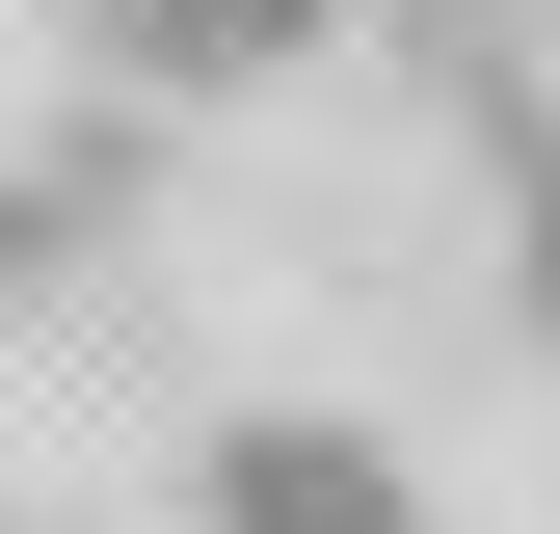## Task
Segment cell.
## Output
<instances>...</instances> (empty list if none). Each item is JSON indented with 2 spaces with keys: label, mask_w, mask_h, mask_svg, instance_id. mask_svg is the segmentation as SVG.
<instances>
[{
  "label": "cell",
  "mask_w": 560,
  "mask_h": 534,
  "mask_svg": "<svg viewBox=\"0 0 560 534\" xmlns=\"http://www.w3.org/2000/svg\"><path fill=\"white\" fill-rule=\"evenodd\" d=\"M347 27H374V0H81L107 107H267V81H320Z\"/></svg>",
  "instance_id": "obj_1"
},
{
  "label": "cell",
  "mask_w": 560,
  "mask_h": 534,
  "mask_svg": "<svg viewBox=\"0 0 560 534\" xmlns=\"http://www.w3.org/2000/svg\"><path fill=\"white\" fill-rule=\"evenodd\" d=\"M508 321H534V348H560V107L508 134Z\"/></svg>",
  "instance_id": "obj_2"
}]
</instances>
